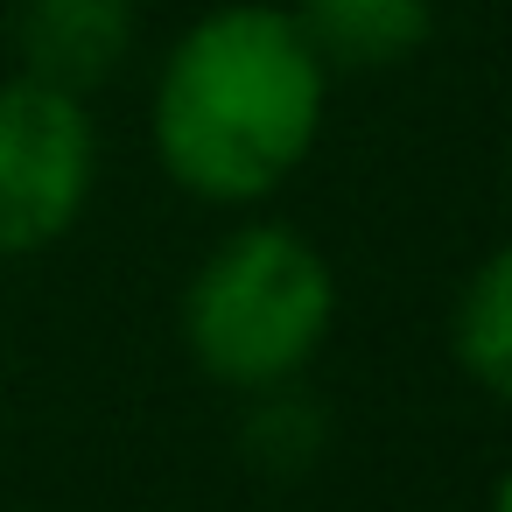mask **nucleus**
I'll list each match as a JSON object with an SVG mask.
<instances>
[{
    "mask_svg": "<svg viewBox=\"0 0 512 512\" xmlns=\"http://www.w3.org/2000/svg\"><path fill=\"white\" fill-rule=\"evenodd\" d=\"M330 120V71L274 0H225L197 15L148 92L162 176L197 204H267L302 176Z\"/></svg>",
    "mask_w": 512,
    "mask_h": 512,
    "instance_id": "obj_1",
    "label": "nucleus"
},
{
    "mask_svg": "<svg viewBox=\"0 0 512 512\" xmlns=\"http://www.w3.org/2000/svg\"><path fill=\"white\" fill-rule=\"evenodd\" d=\"M337 323V274L295 225L253 218L225 232L183 281V344L232 393L295 386Z\"/></svg>",
    "mask_w": 512,
    "mask_h": 512,
    "instance_id": "obj_2",
    "label": "nucleus"
},
{
    "mask_svg": "<svg viewBox=\"0 0 512 512\" xmlns=\"http://www.w3.org/2000/svg\"><path fill=\"white\" fill-rule=\"evenodd\" d=\"M99 183V127L92 106L43 78L0 85V260L57 246Z\"/></svg>",
    "mask_w": 512,
    "mask_h": 512,
    "instance_id": "obj_3",
    "label": "nucleus"
},
{
    "mask_svg": "<svg viewBox=\"0 0 512 512\" xmlns=\"http://www.w3.org/2000/svg\"><path fill=\"white\" fill-rule=\"evenodd\" d=\"M134 36H141L134 0H22V22H15L22 71L78 99L99 92L127 64Z\"/></svg>",
    "mask_w": 512,
    "mask_h": 512,
    "instance_id": "obj_4",
    "label": "nucleus"
},
{
    "mask_svg": "<svg viewBox=\"0 0 512 512\" xmlns=\"http://www.w3.org/2000/svg\"><path fill=\"white\" fill-rule=\"evenodd\" d=\"M295 29L330 78H379L428 50L435 0H295Z\"/></svg>",
    "mask_w": 512,
    "mask_h": 512,
    "instance_id": "obj_5",
    "label": "nucleus"
},
{
    "mask_svg": "<svg viewBox=\"0 0 512 512\" xmlns=\"http://www.w3.org/2000/svg\"><path fill=\"white\" fill-rule=\"evenodd\" d=\"M449 351L470 372V386H484L491 400L512 407V239L498 253H484L470 267V281L456 288Z\"/></svg>",
    "mask_w": 512,
    "mask_h": 512,
    "instance_id": "obj_6",
    "label": "nucleus"
},
{
    "mask_svg": "<svg viewBox=\"0 0 512 512\" xmlns=\"http://www.w3.org/2000/svg\"><path fill=\"white\" fill-rule=\"evenodd\" d=\"M491 512H512V463H505V477L491 484Z\"/></svg>",
    "mask_w": 512,
    "mask_h": 512,
    "instance_id": "obj_7",
    "label": "nucleus"
}]
</instances>
